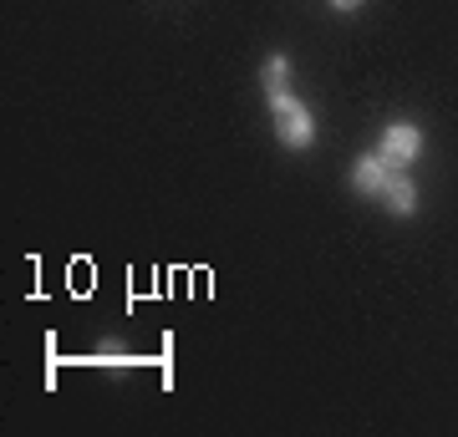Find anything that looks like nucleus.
Segmentation results:
<instances>
[{
	"instance_id": "1",
	"label": "nucleus",
	"mask_w": 458,
	"mask_h": 437,
	"mask_svg": "<svg viewBox=\"0 0 458 437\" xmlns=\"http://www.w3.org/2000/svg\"><path fill=\"white\" fill-rule=\"evenodd\" d=\"M270 113H276L280 143L285 147H311L316 122H311V113H306V102H295L291 92H276V97H270Z\"/></svg>"
},
{
	"instance_id": "2",
	"label": "nucleus",
	"mask_w": 458,
	"mask_h": 437,
	"mask_svg": "<svg viewBox=\"0 0 458 437\" xmlns=\"http://www.w3.org/2000/svg\"><path fill=\"white\" fill-rule=\"evenodd\" d=\"M418 153H423V132L412 128V122H393V128L382 132V158L393 163V168L418 163Z\"/></svg>"
},
{
	"instance_id": "3",
	"label": "nucleus",
	"mask_w": 458,
	"mask_h": 437,
	"mask_svg": "<svg viewBox=\"0 0 458 437\" xmlns=\"http://www.w3.org/2000/svg\"><path fill=\"white\" fill-rule=\"evenodd\" d=\"M382 198H387V209H393L397 219H408V214L418 209V189H412L408 173H387V183H382Z\"/></svg>"
},
{
	"instance_id": "4",
	"label": "nucleus",
	"mask_w": 458,
	"mask_h": 437,
	"mask_svg": "<svg viewBox=\"0 0 458 437\" xmlns=\"http://www.w3.org/2000/svg\"><path fill=\"white\" fill-rule=\"evenodd\" d=\"M382 183H387V158H377V153L357 158V168H352V189H357V194H382Z\"/></svg>"
},
{
	"instance_id": "5",
	"label": "nucleus",
	"mask_w": 458,
	"mask_h": 437,
	"mask_svg": "<svg viewBox=\"0 0 458 437\" xmlns=\"http://www.w3.org/2000/svg\"><path fill=\"white\" fill-rule=\"evenodd\" d=\"M285 77H291V62H285V56H270V62H265V87H270V97L285 92Z\"/></svg>"
},
{
	"instance_id": "6",
	"label": "nucleus",
	"mask_w": 458,
	"mask_h": 437,
	"mask_svg": "<svg viewBox=\"0 0 458 437\" xmlns=\"http://www.w3.org/2000/svg\"><path fill=\"white\" fill-rule=\"evenodd\" d=\"M331 5H336V11H357L361 0H331Z\"/></svg>"
}]
</instances>
